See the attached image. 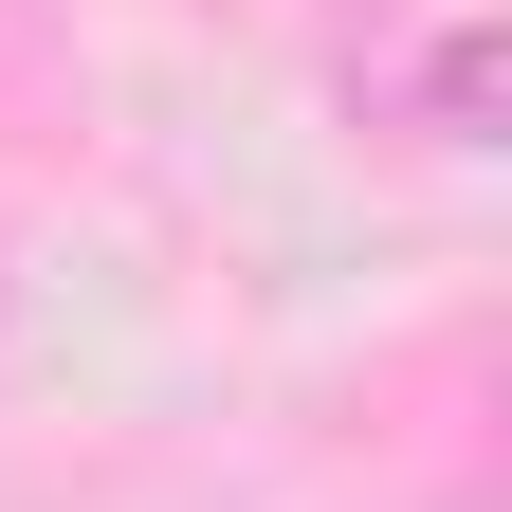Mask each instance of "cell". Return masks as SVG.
Returning <instances> with one entry per match:
<instances>
[{"mask_svg":"<svg viewBox=\"0 0 512 512\" xmlns=\"http://www.w3.org/2000/svg\"><path fill=\"white\" fill-rule=\"evenodd\" d=\"M494 110H512V37L458 19V37L421 55V128H439V147H494Z\"/></svg>","mask_w":512,"mask_h":512,"instance_id":"cell-1","label":"cell"}]
</instances>
